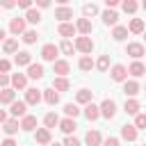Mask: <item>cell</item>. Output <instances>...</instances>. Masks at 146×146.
Segmentation results:
<instances>
[{"mask_svg":"<svg viewBox=\"0 0 146 146\" xmlns=\"http://www.w3.org/2000/svg\"><path fill=\"white\" fill-rule=\"evenodd\" d=\"M98 112H100V116H105V119H114L116 116V103L112 100V98H105L100 105H98Z\"/></svg>","mask_w":146,"mask_h":146,"instance_id":"obj_1","label":"cell"},{"mask_svg":"<svg viewBox=\"0 0 146 146\" xmlns=\"http://www.w3.org/2000/svg\"><path fill=\"white\" fill-rule=\"evenodd\" d=\"M73 48L80 50V52H84V55H89L94 50V41H91V36H78L75 43H73Z\"/></svg>","mask_w":146,"mask_h":146,"instance_id":"obj_2","label":"cell"},{"mask_svg":"<svg viewBox=\"0 0 146 146\" xmlns=\"http://www.w3.org/2000/svg\"><path fill=\"white\" fill-rule=\"evenodd\" d=\"M110 78H112L114 82H125V80H128V68H125L123 64H114L112 71H110Z\"/></svg>","mask_w":146,"mask_h":146,"instance_id":"obj_3","label":"cell"},{"mask_svg":"<svg viewBox=\"0 0 146 146\" xmlns=\"http://www.w3.org/2000/svg\"><path fill=\"white\" fill-rule=\"evenodd\" d=\"M57 55H59V50H57L55 43H46V46L41 48V57H43V62H55Z\"/></svg>","mask_w":146,"mask_h":146,"instance_id":"obj_4","label":"cell"},{"mask_svg":"<svg viewBox=\"0 0 146 146\" xmlns=\"http://www.w3.org/2000/svg\"><path fill=\"white\" fill-rule=\"evenodd\" d=\"M23 103L25 105H39L41 103V89H34V87L25 89V100Z\"/></svg>","mask_w":146,"mask_h":146,"instance_id":"obj_5","label":"cell"},{"mask_svg":"<svg viewBox=\"0 0 146 146\" xmlns=\"http://www.w3.org/2000/svg\"><path fill=\"white\" fill-rule=\"evenodd\" d=\"M73 27H75V32H80L82 36H89V34H91V30H94V25H91V21H89V18H78V23H75Z\"/></svg>","mask_w":146,"mask_h":146,"instance_id":"obj_6","label":"cell"},{"mask_svg":"<svg viewBox=\"0 0 146 146\" xmlns=\"http://www.w3.org/2000/svg\"><path fill=\"white\" fill-rule=\"evenodd\" d=\"M52 71L57 73V78H66V73L71 71V64L66 59H55L52 62Z\"/></svg>","mask_w":146,"mask_h":146,"instance_id":"obj_7","label":"cell"},{"mask_svg":"<svg viewBox=\"0 0 146 146\" xmlns=\"http://www.w3.org/2000/svg\"><path fill=\"white\" fill-rule=\"evenodd\" d=\"M9 112H11V116H14V119H18V116L23 119V116L27 114V105H25L23 100H14V103L9 105Z\"/></svg>","mask_w":146,"mask_h":146,"instance_id":"obj_8","label":"cell"},{"mask_svg":"<svg viewBox=\"0 0 146 146\" xmlns=\"http://www.w3.org/2000/svg\"><path fill=\"white\" fill-rule=\"evenodd\" d=\"M125 55H130L135 62H139V57L144 55V46L137 43V41H135V43H128V46H125Z\"/></svg>","mask_w":146,"mask_h":146,"instance_id":"obj_9","label":"cell"},{"mask_svg":"<svg viewBox=\"0 0 146 146\" xmlns=\"http://www.w3.org/2000/svg\"><path fill=\"white\" fill-rule=\"evenodd\" d=\"M43 73H46V71H43V66L32 62V64L27 66V73H25V78H30V80H41V78H43Z\"/></svg>","mask_w":146,"mask_h":146,"instance_id":"obj_10","label":"cell"},{"mask_svg":"<svg viewBox=\"0 0 146 146\" xmlns=\"http://www.w3.org/2000/svg\"><path fill=\"white\" fill-rule=\"evenodd\" d=\"M123 91H125L128 98H135V96L141 91V87H139L137 80H125V82H123Z\"/></svg>","mask_w":146,"mask_h":146,"instance_id":"obj_11","label":"cell"},{"mask_svg":"<svg viewBox=\"0 0 146 146\" xmlns=\"http://www.w3.org/2000/svg\"><path fill=\"white\" fill-rule=\"evenodd\" d=\"M9 82H11V89H25V87H27L25 73H14V75H9Z\"/></svg>","mask_w":146,"mask_h":146,"instance_id":"obj_12","label":"cell"},{"mask_svg":"<svg viewBox=\"0 0 146 146\" xmlns=\"http://www.w3.org/2000/svg\"><path fill=\"white\" fill-rule=\"evenodd\" d=\"M18 128H21V130H25V132H30V130H34V128H36V116H32V114H25V116L21 119V123H18Z\"/></svg>","mask_w":146,"mask_h":146,"instance_id":"obj_13","label":"cell"},{"mask_svg":"<svg viewBox=\"0 0 146 146\" xmlns=\"http://www.w3.org/2000/svg\"><path fill=\"white\" fill-rule=\"evenodd\" d=\"M57 125H59V130H62V132H64L66 137H68V135H71V132H73V130L78 128L75 119H59V123H57Z\"/></svg>","mask_w":146,"mask_h":146,"instance_id":"obj_14","label":"cell"},{"mask_svg":"<svg viewBox=\"0 0 146 146\" xmlns=\"http://www.w3.org/2000/svg\"><path fill=\"white\" fill-rule=\"evenodd\" d=\"M14 100H16V91H14L11 87L0 89V105H11Z\"/></svg>","mask_w":146,"mask_h":146,"instance_id":"obj_15","label":"cell"},{"mask_svg":"<svg viewBox=\"0 0 146 146\" xmlns=\"http://www.w3.org/2000/svg\"><path fill=\"white\" fill-rule=\"evenodd\" d=\"M55 18H59V23H68V18H73V9L71 7H57Z\"/></svg>","mask_w":146,"mask_h":146,"instance_id":"obj_16","label":"cell"},{"mask_svg":"<svg viewBox=\"0 0 146 146\" xmlns=\"http://www.w3.org/2000/svg\"><path fill=\"white\" fill-rule=\"evenodd\" d=\"M9 32H11L14 36L23 34V32H25V21H23V18H11V23H9Z\"/></svg>","mask_w":146,"mask_h":146,"instance_id":"obj_17","label":"cell"},{"mask_svg":"<svg viewBox=\"0 0 146 146\" xmlns=\"http://www.w3.org/2000/svg\"><path fill=\"white\" fill-rule=\"evenodd\" d=\"M14 64H16V66H30V64H32V55H30L27 50H21V52H16V57H14Z\"/></svg>","mask_w":146,"mask_h":146,"instance_id":"obj_18","label":"cell"},{"mask_svg":"<svg viewBox=\"0 0 146 146\" xmlns=\"http://www.w3.org/2000/svg\"><path fill=\"white\" fill-rule=\"evenodd\" d=\"M41 100H46L48 105H57L59 103V94L55 89H43L41 91Z\"/></svg>","mask_w":146,"mask_h":146,"instance_id":"obj_19","label":"cell"},{"mask_svg":"<svg viewBox=\"0 0 146 146\" xmlns=\"http://www.w3.org/2000/svg\"><path fill=\"white\" fill-rule=\"evenodd\" d=\"M139 110H141V105H139V100H135V98H128V100H125V105H123V112H125V114H130V116L139 114Z\"/></svg>","mask_w":146,"mask_h":146,"instance_id":"obj_20","label":"cell"},{"mask_svg":"<svg viewBox=\"0 0 146 146\" xmlns=\"http://www.w3.org/2000/svg\"><path fill=\"white\" fill-rule=\"evenodd\" d=\"M2 130H5L7 137H14V135L18 132V119H7V121L2 123Z\"/></svg>","mask_w":146,"mask_h":146,"instance_id":"obj_21","label":"cell"},{"mask_svg":"<svg viewBox=\"0 0 146 146\" xmlns=\"http://www.w3.org/2000/svg\"><path fill=\"white\" fill-rule=\"evenodd\" d=\"M137 130H135V125H130V123H125V125H121V137L125 139V141H135L137 139Z\"/></svg>","mask_w":146,"mask_h":146,"instance_id":"obj_22","label":"cell"},{"mask_svg":"<svg viewBox=\"0 0 146 146\" xmlns=\"http://www.w3.org/2000/svg\"><path fill=\"white\" fill-rule=\"evenodd\" d=\"M100 141H103V137H100L98 130H89V132L84 135V144H87V146H100Z\"/></svg>","mask_w":146,"mask_h":146,"instance_id":"obj_23","label":"cell"},{"mask_svg":"<svg viewBox=\"0 0 146 146\" xmlns=\"http://www.w3.org/2000/svg\"><path fill=\"white\" fill-rule=\"evenodd\" d=\"M57 34H59V36H64V39L73 36V34H75V27H73V23H59V25H57Z\"/></svg>","mask_w":146,"mask_h":146,"instance_id":"obj_24","label":"cell"},{"mask_svg":"<svg viewBox=\"0 0 146 146\" xmlns=\"http://www.w3.org/2000/svg\"><path fill=\"white\" fill-rule=\"evenodd\" d=\"M50 89H55L57 94H62V91H68V89H71V82H68L66 78H55V80H52V87H50Z\"/></svg>","mask_w":146,"mask_h":146,"instance_id":"obj_25","label":"cell"},{"mask_svg":"<svg viewBox=\"0 0 146 146\" xmlns=\"http://www.w3.org/2000/svg\"><path fill=\"white\" fill-rule=\"evenodd\" d=\"M128 73H130L132 78H141V75L146 73V66H144L141 62H132V64L128 66Z\"/></svg>","mask_w":146,"mask_h":146,"instance_id":"obj_26","label":"cell"},{"mask_svg":"<svg viewBox=\"0 0 146 146\" xmlns=\"http://www.w3.org/2000/svg\"><path fill=\"white\" fill-rule=\"evenodd\" d=\"M103 23H105V25H116V23H119V14H116L114 9H105V11H103Z\"/></svg>","mask_w":146,"mask_h":146,"instance_id":"obj_27","label":"cell"},{"mask_svg":"<svg viewBox=\"0 0 146 146\" xmlns=\"http://www.w3.org/2000/svg\"><path fill=\"white\" fill-rule=\"evenodd\" d=\"M84 116H87L89 121H96V119L100 116V112H98V105H94V103H87V105H84Z\"/></svg>","mask_w":146,"mask_h":146,"instance_id":"obj_28","label":"cell"},{"mask_svg":"<svg viewBox=\"0 0 146 146\" xmlns=\"http://www.w3.org/2000/svg\"><path fill=\"white\" fill-rule=\"evenodd\" d=\"M34 139H36V144H50V130H46V128H36V135H34Z\"/></svg>","mask_w":146,"mask_h":146,"instance_id":"obj_29","label":"cell"},{"mask_svg":"<svg viewBox=\"0 0 146 146\" xmlns=\"http://www.w3.org/2000/svg\"><path fill=\"white\" fill-rule=\"evenodd\" d=\"M125 30L132 32V34H141V32H144V21H141V18H132L130 25H128Z\"/></svg>","mask_w":146,"mask_h":146,"instance_id":"obj_30","label":"cell"},{"mask_svg":"<svg viewBox=\"0 0 146 146\" xmlns=\"http://www.w3.org/2000/svg\"><path fill=\"white\" fill-rule=\"evenodd\" d=\"M91 96H94V91H89V89H80V91L75 94V100H78L80 105H87V103H91Z\"/></svg>","mask_w":146,"mask_h":146,"instance_id":"obj_31","label":"cell"},{"mask_svg":"<svg viewBox=\"0 0 146 146\" xmlns=\"http://www.w3.org/2000/svg\"><path fill=\"white\" fill-rule=\"evenodd\" d=\"M80 107L75 105V103H66L64 105V114H66V119H75V116H80Z\"/></svg>","mask_w":146,"mask_h":146,"instance_id":"obj_32","label":"cell"},{"mask_svg":"<svg viewBox=\"0 0 146 146\" xmlns=\"http://www.w3.org/2000/svg\"><path fill=\"white\" fill-rule=\"evenodd\" d=\"M23 21H25V23H34V25H36V23L41 21L39 9H27V11H25V16H23Z\"/></svg>","mask_w":146,"mask_h":146,"instance_id":"obj_33","label":"cell"},{"mask_svg":"<svg viewBox=\"0 0 146 146\" xmlns=\"http://www.w3.org/2000/svg\"><path fill=\"white\" fill-rule=\"evenodd\" d=\"M2 50H5L7 55L18 52V41H16V39H5V41H2Z\"/></svg>","mask_w":146,"mask_h":146,"instance_id":"obj_34","label":"cell"},{"mask_svg":"<svg viewBox=\"0 0 146 146\" xmlns=\"http://www.w3.org/2000/svg\"><path fill=\"white\" fill-rule=\"evenodd\" d=\"M59 123V116L55 114V112H48L46 116H43V125H46V130H50V128H55Z\"/></svg>","mask_w":146,"mask_h":146,"instance_id":"obj_35","label":"cell"},{"mask_svg":"<svg viewBox=\"0 0 146 146\" xmlns=\"http://www.w3.org/2000/svg\"><path fill=\"white\" fill-rule=\"evenodd\" d=\"M128 36V30L123 27V25H114V30H112V39L114 41H123Z\"/></svg>","mask_w":146,"mask_h":146,"instance_id":"obj_36","label":"cell"},{"mask_svg":"<svg viewBox=\"0 0 146 146\" xmlns=\"http://www.w3.org/2000/svg\"><path fill=\"white\" fill-rule=\"evenodd\" d=\"M21 39L27 43V46H32V43H36V39H39V34H36V30H25L23 34H21Z\"/></svg>","mask_w":146,"mask_h":146,"instance_id":"obj_37","label":"cell"},{"mask_svg":"<svg viewBox=\"0 0 146 146\" xmlns=\"http://www.w3.org/2000/svg\"><path fill=\"white\" fill-rule=\"evenodd\" d=\"M78 66H80V71H91V68H94V59H91L89 55H82L80 62H78Z\"/></svg>","mask_w":146,"mask_h":146,"instance_id":"obj_38","label":"cell"},{"mask_svg":"<svg viewBox=\"0 0 146 146\" xmlns=\"http://www.w3.org/2000/svg\"><path fill=\"white\" fill-rule=\"evenodd\" d=\"M94 66H96L98 71H103V73H105V71L110 68V55H100V57H98V62H96Z\"/></svg>","mask_w":146,"mask_h":146,"instance_id":"obj_39","label":"cell"},{"mask_svg":"<svg viewBox=\"0 0 146 146\" xmlns=\"http://www.w3.org/2000/svg\"><path fill=\"white\" fill-rule=\"evenodd\" d=\"M82 14H84V18H89V16H96V14H98V7H96L94 2H87V5L82 7Z\"/></svg>","mask_w":146,"mask_h":146,"instance_id":"obj_40","label":"cell"},{"mask_svg":"<svg viewBox=\"0 0 146 146\" xmlns=\"http://www.w3.org/2000/svg\"><path fill=\"white\" fill-rule=\"evenodd\" d=\"M57 50H62L64 55H73V50H75V48H73V43H71L68 39H64V41L57 46Z\"/></svg>","mask_w":146,"mask_h":146,"instance_id":"obj_41","label":"cell"},{"mask_svg":"<svg viewBox=\"0 0 146 146\" xmlns=\"http://www.w3.org/2000/svg\"><path fill=\"white\" fill-rule=\"evenodd\" d=\"M144 128H146V114L139 112V114H135V130L139 132V130H144Z\"/></svg>","mask_w":146,"mask_h":146,"instance_id":"obj_42","label":"cell"},{"mask_svg":"<svg viewBox=\"0 0 146 146\" xmlns=\"http://www.w3.org/2000/svg\"><path fill=\"white\" fill-rule=\"evenodd\" d=\"M121 7H123L125 14H135V11H137V2H135V0H125Z\"/></svg>","mask_w":146,"mask_h":146,"instance_id":"obj_43","label":"cell"},{"mask_svg":"<svg viewBox=\"0 0 146 146\" xmlns=\"http://www.w3.org/2000/svg\"><path fill=\"white\" fill-rule=\"evenodd\" d=\"M100 146H121V141H119L116 137H107V139L100 141Z\"/></svg>","mask_w":146,"mask_h":146,"instance_id":"obj_44","label":"cell"},{"mask_svg":"<svg viewBox=\"0 0 146 146\" xmlns=\"http://www.w3.org/2000/svg\"><path fill=\"white\" fill-rule=\"evenodd\" d=\"M9 68H11V62L9 59H0V73H9Z\"/></svg>","mask_w":146,"mask_h":146,"instance_id":"obj_45","label":"cell"},{"mask_svg":"<svg viewBox=\"0 0 146 146\" xmlns=\"http://www.w3.org/2000/svg\"><path fill=\"white\" fill-rule=\"evenodd\" d=\"M64 146H82V144H80V139H75V137L68 135V137L64 139Z\"/></svg>","mask_w":146,"mask_h":146,"instance_id":"obj_46","label":"cell"},{"mask_svg":"<svg viewBox=\"0 0 146 146\" xmlns=\"http://www.w3.org/2000/svg\"><path fill=\"white\" fill-rule=\"evenodd\" d=\"M7 84H9V75L0 73V89H7Z\"/></svg>","mask_w":146,"mask_h":146,"instance_id":"obj_47","label":"cell"},{"mask_svg":"<svg viewBox=\"0 0 146 146\" xmlns=\"http://www.w3.org/2000/svg\"><path fill=\"white\" fill-rule=\"evenodd\" d=\"M18 7L27 11V9H32V2H30V0H18Z\"/></svg>","mask_w":146,"mask_h":146,"instance_id":"obj_48","label":"cell"},{"mask_svg":"<svg viewBox=\"0 0 146 146\" xmlns=\"http://www.w3.org/2000/svg\"><path fill=\"white\" fill-rule=\"evenodd\" d=\"M116 5H119V0H105V7H107V9H114Z\"/></svg>","mask_w":146,"mask_h":146,"instance_id":"obj_49","label":"cell"},{"mask_svg":"<svg viewBox=\"0 0 146 146\" xmlns=\"http://www.w3.org/2000/svg\"><path fill=\"white\" fill-rule=\"evenodd\" d=\"M0 146H18V144H16V141H14L11 137H7V139H5V141H2Z\"/></svg>","mask_w":146,"mask_h":146,"instance_id":"obj_50","label":"cell"},{"mask_svg":"<svg viewBox=\"0 0 146 146\" xmlns=\"http://www.w3.org/2000/svg\"><path fill=\"white\" fill-rule=\"evenodd\" d=\"M36 5H39L41 9H46V7H50V2H48V0H36Z\"/></svg>","mask_w":146,"mask_h":146,"instance_id":"obj_51","label":"cell"},{"mask_svg":"<svg viewBox=\"0 0 146 146\" xmlns=\"http://www.w3.org/2000/svg\"><path fill=\"white\" fill-rule=\"evenodd\" d=\"M2 7H5V9H11V7H16V2H11V0H5V2H2Z\"/></svg>","mask_w":146,"mask_h":146,"instance_id":"obj_52","label":"cell"},{"mask_svg":"<svg viewBox=\"0 0 146 146\" xmlns=\"http://www.w3.org/2000/svg\"><path fill=\"white\" fill-rule=\"evenodd\" d=\"M5 121H7V112H5V110H0V123H5Z\"/></svg>","mask_w":146,"mask_h":146,"instance_id":"obj_53","label":"cell"},{"mask_svg":"<svg viewBox=\"0 0 146 146\" xmlns=\"http://www.w3.org/2000/svg\"><path fill=\"white\" fill-rule=\"evenodd\" d=\"M5 36H7V32H5L2 27H0V41H5Z\"/></svg>","mask_w":146,"mask_h":146,"instance_id":"obj_54","label":"cell"},{"mask_svg":"<svg viewBox=\"0 0 146 146\" xmlns=\"http://www.w3.org/2000/svg\"><path fill=\"white\" fill-rule=\"evenodd\" d=\"M50 146H62V144H50Z\"/></svg>","mask_w":146,"mask_h":146,"instance_id":"obj_55","label":"cell"}]
</instances>
